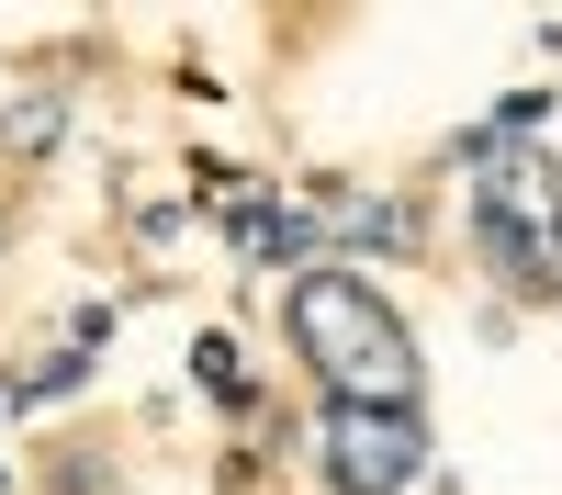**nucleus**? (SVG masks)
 Here are the masks:
<instances>
[{"label":"nucleus","mask_w":562,"mask_h":495,"mask_svg":"<svg viewBox=\"0 0 562 495\" xmlns=\"http://www.w3.org/2000/svg\"><path fill=\"white\" fill-rule=\"evenodd\" d=\"M326 484L338 495H405V484H428V417H371V405H326Z\"/></svg>","instance_id":"obj_3"},{"label":"nucleus","mask_w":562,"mask_h":495,"mask_svg":"<svg viewBox=\"0 0 562 495\" xmlns=\"http://www.w3.org/2000/svg\"><path fill=\"white\" fill-rule=\"evenodd\" d=\"M68 135V102H34V113H12V147H57Z\"/></svg>","instance_id":"obj_6"},{"label":"nucleus","mask_w":562,"mask_h":495,"mask_svg":"<svg viewBox=\"0 0 562 495\" xmlns=\"http://www.w3.org/2000/svg\"><path fill=\"white\" fill-rule=\"evenodd\" d=\"M0 495H12V462H0Z\"/></svg>","instance_id":"obj_7"},{"label":"nucleus","mask_w":562,"mask_h":495,"mask_svg":"<svg viewBox=\"0 0 562 495\" xmlns=\"http://www.w3.org/2000/svg\"><path fill=\"white\" fill-rule=\"evenodd\" d=\"M192 372H203L214 405H248V360H237V338H203V349H192Z\"/></svg>","instance_id":"obj_5"},{"label":"nucleus","mask_w":562,"mask_h":495,"mask_svg":"<svg viewBox=\"0 0 562 495\" xmlns=\"http://www.w3.org/2000/svg\"><path fill=\"white\" fill-rule=\"evenodd\" d=\"M473 237H484V270L506 293H529V304L562 293V169H551V147H484L473 158Z\"/></svg>","instance_id":"obj_2"},{"label":"nucleus","mask_w":562,"mask_h":495,"mask_svg":"<svg viewBox=\"0 0 562 495\" xmlns=\"http://www.w3.org/2000/svg\"><path fill=\"white\" fill-rule=\"evenodd\" d=\"M281 327H293L304 372L326 383V405L416 417V394H428L416 327L394 315V293H383V282H360L349 259H315V270H293V293H281Z\"/></svg>","instance_id":"obj_1"},{"label":"nucleus","mask_w":562,"mask_h":495,"mask_svg":"<svg viewBox=\"0 0 562 495\" xmlns=\"http://www.w3.org/2000/svg\"><path fill=\"white\" fill-rule=\"evenodd\" d=\"M79 383H90V349H57V360H34L0 405H57V394H79Z\"/></svg>","instance_id":"obj_4"}]
</instances>
